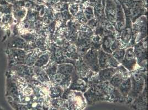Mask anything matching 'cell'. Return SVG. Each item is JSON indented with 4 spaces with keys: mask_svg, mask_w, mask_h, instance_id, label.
Returning <instances> with one entry per match:
<instances>
[{
    "mask_svg": "<svg viewBox=\"0 0 148 110\" xmlns=\"http://www.w3.org/2000/svg\"><path fill=\"white\" fill-rule=\"evenodd\" d=\"M6 54L8 57V65L10 67L13 66L25 64L27 52L20 49H7Z\"/></svg>",
    "mask_w": 148,
    "mask_h": 110,
    "instance_id": "1",
    "label": "cell"
},
{
    "mask_svg": "<svg viewBox=\"0 0 148 110\" xmlns=\"http://www.w3.org/2000/svg\"><path fill=\"white\" fill-rule=\"evenodd\" d=\"M6 76V89L5 95L6 97H11L14 101L20 103L19 96V88L17 82L10 72H7Z\"/></svg>",
    "mask_w": 148,
    "mask_h": 110,
    "instance_id": "2",
    "label": "cell"
},
{
    "mask_svg": "<svg viewBox=\"0 0 148 110\" xmlns=\"http://www.w3.org/2000/svg\"><path fill=\"white\" fill-rule=\"evenodd\" d=\"M121 63L124 67L130 71H132L134 69L137 64V59L133 48H129L125 51Z\"/></svg>",
    "mask_w": 148,
    "mask_h": 110,
    "instance_id": "3",
    "label": "cell"
},
{
    "mask_svg": "<svg viewBox=\"0 0 148 110\" xmlns=\"http://www.w3.org/2000/svg\"><path fill=\"white\" fill-rule=\"evenodd\" d=\"M143 20L139 21L136 24L134 25L133 28L132 29V36H134L137 42L142 40L147 36V22L145 19Z\"/></svg>",
    "mask_w": 148,
    "mask_h": 110,
    "instance_id": "4",
    "label": "cell"
},
{
    "mask_svg": "<svg viewBox=\"0 0 148 110\" xmlns=\"http://www.w3.org/2000/svg\"><path fill=\"white\" fill-rule=\"evenodd\" d=\"M85 61L90 68L95 72L99 71L98 51L95 49H91L86 53L84 57Z\"/></svg>",
    "mask_w": 148,
    "mask_h": 110,
    "instance_id": "5",
    "label": "cell"
},
{
    "mask_svg": "<svg viewBox=\"0 0 148 110\" xmlns=\"http://www.w3.org/2000/svg\"><path fill=\"white\" fill-rule=\"evenodd\" d=\"M137 59V62L142 67L146 66L147 59V48L144 46V43L142 41L138 43L134 49Z\"/></svg>",
    "mask_w": 148,
    "mask_h": 110,
    "instance_id": "6",
    "label": "cell"
},
{
    "mask_svg": "<svg viewBox=\"0 0 148 110\" xmlns=\"http://www.w3.org/2000/svg\"><path fill=\"white\" fill-rule=\"evenodd\" d=\"M136 78H132V88L128 94L129 96L132 98L138 97L143 89V79L139 76Z\"/></svg>",
    "mask_w": 148,
    "mask_h": 110,
    "instance_id": "7",
    "label": "cell"
},
{
    "mask_svg": "<svg viewBox=\"0 0 148 110\" xmlns=\"http://www.w3.org/2000/svg\"><path fill=\"white\" fill-rule=\"evenodd\" d=\"M10 68V72L14 73L19 77H26L30 76L33 74V69L29 66L25 65V64L13 66Z\"/></svg>",
    "mask_w": 148,
    "mask_h": 110,
    "instance_id": "8",
    "label": "cell"
},
{
    "mask_svg": "<svg viewBox=\"0 0 148 110\" xmlns=\"http://www.w3.org/2000/svg\"><path fill=\"white\" fill-rule=\"evenodd\" d=\"M7 49H20L25 50L28 44L23 39L19 37H14L10 39L7 44Z\"/></svg>",
    "mask_w": 148,
    "mask_h": 110,
    "instance_id": "9",
    "label": "cell"
},
{
    "mask_svg": "<svg viewBox=\"0 0 148 110\" xmlns=\"http://www.w3.org/2000/svg\"><path fill=\"white\" fill-rule=\"evenodd\" d=\"M121 40L125 43H128L130 42L132 37V27L131 22L129 19H127L126 24L123 31L121 32Z\"/></svg>",
    "mask_w": 148,
    "mask_h": 110,
    "instance_id": "10",
    "label": "cell"
},
{
    "mask_svg": "<svg viewBox=\"0 0 148 110\" xmlns=\"http://www.w3.org/2000/svg\"><path fill=\"white\" fill-rule=\"evenodd\" d=\"M111 54H107L102 50L98 51L99 67L102 69L109 67V58Z\"/></svg>",
    "mask_w": 148,
    "mask_h": 110,
    "instance_id": "11",
    "label": "cell"
},
{
    "mask_svg": "<svg viewBox=\"0 0 148 110\" xmlns=\"http://www.w3.org/2000/svg\"><path fill=\"white\" fill-rule=\"evenodd\" d=\"M116 69L114 68H107L101 70L99 74L100 80L103 81L110 80L116 74Z\"/></svg>",
    "mask_w": 148,
    "mask_h": 110,
    "instance_id": "12",
    "label": "cell"
},
{
    "mask_svg": "<svg viewBox=\"0 0 148 110\" xmlns=\"http://www.w3.org/2000/svg\"><path fill=\"white\" fill-rule=\"evenodd\" d=\"M115 40L116 39L113 35H108L104 37L102 44V50L107 54H112V52L111 50V47Z\"/></svg>",
    "mask_w": 148,
    "mask_h": 110,
    "instance_id": "13",
    "label": "cell"
},
{
    "mask_svg": "<svg viewBox=\"0 0 148 110\" xmlns=\"http://www.w3.org/2000/svg\"><path fill=\"white\" fill-rule=\"evenodd\" d=\"M118 88L121 95H122L124 97H126L127 96H128L132 88L130 78H127V79L123 80V81Z\"/></svg>",
    "mask_w": 148,
    "mask_h": 110,
    "instance_id": "14",
    "label": "cell"
},
{
    "mask_svg": "<svg viewBox=\"0 0 148 110\" xmlns=\"http://www.w3.org/2000/svg\"><path fill=\"white\" fill-rule=\"evenodd\" d=\"M73 66L70 65H62L58 67V73L67 77L73 72Z\"/></svg>",
    "mask_w": 148,
    "mask_h": 110,
    "instance_id": "15",
    "label": "cell"
},
{
    "mask_svg": "<svg viewBox=\"0 0 148 110\" xmlns=\"http://www.w3.org/2000/svg\"><path fill=\"white\" fill-rule=\"evenodd\" d=\"M49 60V55L43 54L38 57L37 60L34 63V66L36 67H42L46 65Z\"/></svg>",
    "mask_w": 148,
    "mask_h": 110,
    "instance_id": "16",
    "label": "cell"
},
{
    "mask_svg": "<svg viewBox=\"0 0 148 110\" xmlns=\"http://www.w3.org/2000/svg\"><path fill=\"white\" fill-rule=\"evenodd\" d=\"M8 103L12 106L14 110H28L26 105L21 104L14 101L12 98L9 96L6 97Z\"/></svg>",
    "mask_w": 148,
    "mask_h": 110,
    "instance_id": "17",
    "label": "cell"
},
{
    "mask_svg": "<svg viewBox=\"0 0 148 110\" xmlns=\"http://www.w3.org/2000/svg\"><path fill=\"white\" fill-rule=\"evenodd\" d=\"M125 50L124 49H119L114 51L112 52V56L119 63H121L123 59L124 56L125 55Z\"/></svg>",
    "mask_w": 148,
    "mask_h": 110,
    "instance_id": "18",
    "label": "cell"
},
{
    "mask_svg": "<svg viewBox=\"0 0 148 110\" xmlns=\"http://www.w3.org/2000/svg\"><path fill=\"white\" fill-rule=\"evenodd\" d=\"M123 80L122 77L120 75L114 74L111 79L110 80V81L112 86L116 88H118L122 83V82L123 81Z\"/></svg>",
    "mask_w": 148,
    "mask_h": 110,
    "instance_id": "19",
    "label": "cell"
},
{
    "mask_svg": "<svg viewBox=\"0 0 148 110\" xmlns=\"http://www.w3.org/2000/svg\"><path fill=\"white\" fill-rule=\"evenodd\" d=\"M119 63L112 55H110L109 58V67L116 68L119 66Z\"/></svg>",
    "mask_w": 148,
    "mask_h": 110,
    "instance_id": "20",
    "label": "cell"
},
{
    "mask_svg": "<svg viewBox=\"0 0 148 110\" xmlns=\"http://www.w3.org/2000/svg\"><path fill=\"white\" fill-rule=\"evenodd\" d=\"M0 110H3V109H2V108H1V107H0Z\"/></svg>",
    "mask_w": 148,
    "mask_h": 110,
    "instance_id": "21",
    "label": "cell"
},
{
    "mask_svg": "<svg viewBox=\"0 0 148 110\" xmlns=\"http://www.w3.org/2000/svg\"><path fill=\"white\" fill-rule=\"evenodd\" d=\"M15 1H16V0H15Z\"/></svg>",
    "mask_w": 148,
    "mask_h": 110,
    "instance_id": "22",
    "label": "cell"
}]
</instances>
